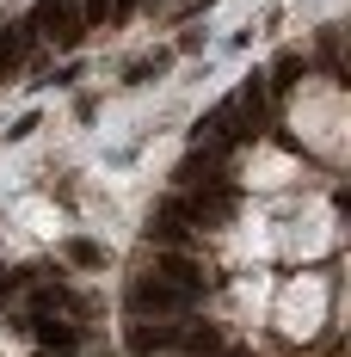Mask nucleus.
Instances as JSON below:
<instances>
[{
  "label": "nucleus",
  "instance_id": "obj_1",
  "mask_svg": "<svg viewBox=\"0 0 351 357\" xmlns=\"http://www.w3.org/2000/svg\"><path fill=\"white\" fill-rule=\"evenodd\" d=\"M148 278H167V284L185 289V296H204V289L216 284L210 265H204V259H191L185 247H160V252H154V271H148Z\"/></svg>",
  "mask_w": 351,
  "mask_h": 357
},
{
  "label": "nucleus",
  "instance_id": "obj_2",
  "mask_svg": "<svg viewBox=\"0 0 351 357\" xmlns=\"http://www.w3.org/2000/svg\"><path fill=\"white\" fill-rule=\"evenodd\" d=\"M124 302H130V314L148 321V314H179V308H191V296L173 284H160V278H136V284L124 289Z\"/></svg>",
  "mask_w": 351,
  "mask_h": 357
},
{
  "label": "nucleus",
  "instance_id": "obj_3",
  "mask_svg": "<svg viewBox=\"0 0 351 357\" xmlns=\"http://www.w3.org/2000/svg\"><path fill=\"white\" fill-rule=\"evenodd\" d=\"M167 345H179V326H154V321H136V326H130V351H136V357L167 351Z\"/></svg>",
  "mask_w": 351,
  "mask_h": 357
},
{
  "label": "nucleus",
  "instance_id": "obj_4",
  "mask_svg": "<svg viewBox=\"0 0 351 357\" xmlns=\"http://www.w3.org/2000/svg\"><path fill=\"white\" fill-rule=\"evenodd\" d=\"M179 345H185L191 357H216V351H222V333H216L210 321H185V326H179Z\"/></svg>",
  "mask_w": 351,
  "mask_h": 357
},
{
  "label": "nucleus",
  "instance_id": "obj_5",
  "mask_svg": "<svg viewBox=\"0 0 351 357\" xmlns=\"http://www.w3.org/2000/svg\"><path fill=\"white\" fill-rule=\"evenodd\" d=\"M31 333H37V345H50V351H74V339H80L68 321H50V314H37Z\"/></svg>",
  "mask_w": 351,
  "mask_h": 357
},
{
  "label": "nucleus",
  "instance_id": "obj_6",
  "mask_svg": "<svg viewBox=\"0 0 351 357\" xmlns=\"http://www.w3.org/2000/svg\"><path fill=\"white\" fill-rule=\"evenodd\" d=\"M25 43H31V25H6V31H0V74L25 56Z\"/></svg>",
  "mask_w": 351,
  "mask_h": 357
},
{
  "label": "nucleus",
  "instance_id": "obj_7",
  "mask_svg": "<svg viewBox=\"0 0 351 357\" xmlns=\"http://www.w3.org/2000/svg\"><path fill=\"white\" fill-rule=\"evenodd\" d=\"M308 68V62H302V56H296V50H283L278 56V68H271V93H290V86H296V74Z\"/></svg>",
  "mask_w": 351,
  "mask_h": 357
},
{
  "label": "nucleus",
  "instance_id": "obj_8",
  "mask_svg": "<svg viewBox=\"0 0 351 357\" xmlns=\"http://www.w3.org/2000/svg\"><path fill=\"white\" fill-rule=\"evenodd\" d=\"M68 259L80 271H105V247H99V241H68Z\"/></svg>",
  "mask_w": 351,
  "mask_h": 357
},
{
  "label": "nucleus",
  "instance_id": "obj_9",
  "mask_svg": "<svg viewBox=\"0 0 351 357\" xmlns=\"http://www.w3.org/2000/svg\"><path fill=\"white\" fill-rule=\"evenodd\" d=\"M19 284H25V271H6V265H0V302H6V296H13Z\"/></svg>",
  "mask_w": 351,
  "mask_h": 357
},
{
  "label": "nucleus",
  "instance_id": "obj_10",
  "mask_svg": "<svg viewBox=\"0 0 351 357\" xmlns=\"http://www.w3.org/2000/svg\"><path fill=\"white\" fill-rule=\"evenodd\" d=\"M111 13V0H87V25H93V19H105Z\"/></svg>",
  "mask_w": 351,
  "mask_h": 357
}]
</instances>
